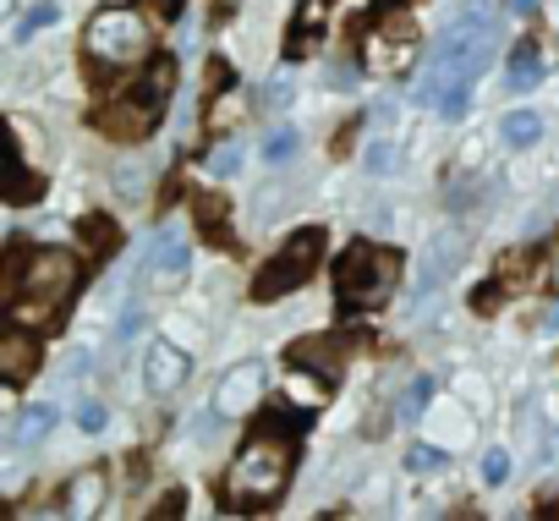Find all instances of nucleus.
<instances>
[{
    "mask_svg": "<svg viewBox=\"0 0 559 521\" xmlns=\"http://www.w3.org/2000/svg\"><path fill=\"white\" fill-rule=\"evenodd\" d=\"M12 170V149H7V138H0V176Z\"/></svg>",
    "mask_w": 559,
    "mask_h": 521,
    "instance_id": "2f4dec72",
    "label": "nucleus"
},
{
    "mask_svg": "<svg viewBox=\"0 0 559 521\" xmlns=\"http://www.w3.org/2000/svg\"><path fill=\"white\" fill-rule=\"evenodd\" d=\"M187 264H192L187 241L181 236H159L148 247V258H143V281L148 286H176V281H187Z\"/></svg>",
    "mask_w": 559,
    "mask_h": 521,
    "instance_id": "f8f14e48",
    "label": "nucleus"
},
{
    "mask_svg": "<svg viewBox=\"0 0 559 521\" xmlns=\"http://www.w3.org/2000/svg\"><path fill=\"white\" fill-rule=\"evenodd\" d=\"M510 12H515V17H526V12H537V0H510Z\"/></svg>",
    "mask_w": 559,
    "mask_h": 521,
    "instance_id": "7c9ffc66",
    "label": "nucleus"
},
{
    "mask_svg": "<svg viewBox=\"0 0 559 521\" xmlns=\"http://www.w3.org/2000/svg\"><path fill=\"white\" fill-rule=\"evenodd\" d=\"M258 395H263V363H236V368L214 384L209 412H219V417H247V412H258Z\"/></svg>",
    "mask_w": 559,
    "mask_h": 521,
    "instance_id": "6e6552de",
    "label": "nucleus"
},
{
    "mask_svg": "<svg viewBox=\"0 0 559 521\" xmlns=\"http://www.w3.org/2000/svg\"><path fill=\"white\" fill-rule=\"evenodd\" d=\"M258 154H263L269 165H286V159L297 154V132H292V127H274V132L263 138V149H258Z\"/></svg>",
    "mask_w": 559,
    "mask_h": 521,
    "instance_id": "aec40b11",
    "label": "nucleus"
},
{
    "mask_svg": "<svg viewBox=\"0 0 559 521\" xmlns=\"http://www.w3.org/2000/svg\"><path fill=\"white\" fill-rule=\"evenodd\" d=\"M439 461H444V455H439L433 445H412V472H433Z\"/></svg>",
    "mask_w": 559,
    "mask_h": 521,
    "instance_id": "bb28decb",
    "label": "nucleus"
},
{
    "mask_svg": "<svg viewBox=\"0 0 559 521\" xmlns=\"http://www.w3.org/2000/svg\"><path fill=\"white\" fill-rule=\"evenodd\" d=\"M292 94H297V88H292V78H274V83L263 88V110H286V105H292Z\"/></svg>",
    "mask_w": 559,
    "mask_h": 521,
    "instance_id": "b1692460",
    "label": "nucleus"
},
{
    "mask_svg": "<svg viewBox=\"0 0 559 521\" xmlns=\"http://www.w3.org/2000/svg\"><path fill=\"white\" fill-rule=\"evenodd\" d=\"M510 83H515V88H537V83H543V50H537L532 39H521V45L510 50Z\"/></svg>",
    "mask_w": 559,
    "mask_h": 521,
    "instance_id": "2eb2a0df",
    "label": "nucleus"
},
{
    "mask_svg": "<svg viewBox=\"0 0 559 521\" xmlns=\"http://www.w3.org/2000/svg\"><path fill=\"white\" fill-rule=\"evenodd\" d=\"M346 357H352V335L341 330V335H313V341H297L292 346V363L297 368H313V374H324V379H335L341 368H346Z\"/></svg>",
    "mask_w": 559,
    "mask_h": 521,
    "instance_id": "9b49d317",
    "label": "nucleus"
},
{
    "mask_svg": "<svg viewBox=\"0 0 559 521\" xmlns=\"http://www.w3.org/2000/svg\"><path fill=\"white\" fill-rule=\"evenodd\" d=\"M83 45L99 67H138L148 56V23L138 12H99L88 23Z\"/></svg>",
    "mask_w": 559,
    "mask_h": 521,
    "instance_id": "0eeeda50",
    "label": "nucleus"
},
{
    "mask_svg": "<svg viewBox=\"0 0 559 521\" xmlns=\"http://www.w3.org/2000/svg\"><path fill=\"white\" fill-rule=\"evenodd\" d=\"M99 499H105V472L94 466V472H83V477L67 488V516H94Z\"/></svg>",
    "mask_w": 559,
    "mask_h": 521,
    "instance_id": "4468645a",
    "label": "nucleus"
},
{
    "mask_svg": "<svg viewBox=\"0 0 559 521\" xmlns=\"http://www.w3.org/2000/svg\"><path fill=\"white\" fill-rule=\"evenodd\" d=\"M83 230H88V247H94V252H116V225H110V220H99V214H94Z\"/></svg>",
    "mask_w": 559,
    "mask_h": 521,
    "instance_id": "4be33fe9",
    "label": "nucleus"
},
{
    "mask_svg": "<svg viewBox=\"0 0 559 521\" xmlns=\"http://www.w3.org/2000/svg\"><path fill=\"white\" fill-rule=\"evenodd\" d=\"M362 165H368V176H390V170L401 165V149H395L390 138H373L368 154H362Z\"/></svg>",
    "mask_w": 559,
    "mask_h": 521,
    "instance_id": "6ab92c4d",
    "label": "nucleus"
},
{
    "mask_svg": "<svg viewBox=\"0 0 559 521\" xmlns=\"http://www.w3.org/2000/svg\"><path fill=\"white\" fill-rule=\"evenodd\" d=\"M17 379H7V374H0V412H12L17 406V390H12Z\"/></svg>",
    "mask_w": 559,
    "mask_h": 521,
    "instance_id": "c756f323",
    "label": "nucleus"
},
{
    "mask_svg": "<svg viewBox=\"0 0 559 521\" xmlns=\"http://www.w3.org/2000/svg\"><path fill=\"white\" fill-rule=\"evenodd\" d=\"M286 483H292V439L286 434H258L230 461L225 499L236 510H258V505H274L280 494H286Z\"/></svg>",
    "mask_w": 559,
    "mask_h": 521,
    "instance_id": "f03ea898",
    "label": "nucleus"
},
{
    "mask_svg": "<svg viewBox=\"0 0 559 521\" xmlns=\"http://www.w3.org/2000/svg\"><path fill=\"white\" fill-rule=\"evenodd\" d=\"M105 417H110V412H105L99 401H83V406H78V428H83V434H99Z\"/></svg>",
    "mask_w": 559,
    "mask_h": 521,
    "instance_id": "393cba45",
    "label": "nucleus"
},
{
    "mask_svg": "<svg viewBox=\"0 0 559 521\" xmlns=\"http://www.w3.org/2000/svg\"><path fill=\"white\" fill-rule=\"evenodd\" d=\"M428 390H433V384H428V379H417V390H412V401H406V417H417V412H423Z\"/></svg>",
    "mask_w": 559,
    "mask_h": 521,
    "instance_id": "c85d7f7f",
    "label": "nucleus"
},
{
    "mask_svg": "<svg viewBox=\"0 0 559 521\" xmlns=\"http://www.w3.org/2000/svg\"><path fill=\"white\" fill-rule=\"evenodd\" d=\"M324 264V230L319 225H302L286 247H280L269 264L258 270V281H252V297L258 303H280V297H292L297 286H308V275Z\"/></svg>",
    "mask_w": 559,
    "mask_h": 521,
    "instance_id": "20e7f679",
    "label": "nucleus"
},
{
    "mask_svg": "<svg viewBox=\"0 0 559 521\" xmlns=\"http://www.w3.org/2000/svg\"><path fill=\"white\" fill-rule=\"evenodd\" d=\"M138 330H143V313H138V308H127V319H121V330H116V335H121V341H132Z\"/></svg>",
    "mask_w": 559,
    "mask_h": 521,
    "instance_id": "cd10ccee",
    "label": "nucleus"
},
{
    "mask_svg": "<svg viewBox=\"0 0 559 521\" xmlns=\"http://www.w3.org/2000/svg\"><path fill=\"white\" fill-rule=\"evenodd\" d=\"M499 138H504L510 149H532V143L543 138V121H537L532 110H510V116L499 121Z\"/></svg>",
    "mask_w": 559,
    "mask_h": 521,
    "instance_id": "dca6fc26",
    "label": "nucleus"
},
{
    "mask_svg": "<svg viewBox=\"0 0 559 521\" xmlns=\"http://www.w3.org/2000/svg\"><path fill=\"white\" fill-rule=\"evenodd\" d=\"M187 374H192V357H187L181 346H170V341H154V346H148V357H143V384H148V395H176V390L187 384Z\"/></svg>",
    "mask_w": 559,
    "mask_h": 521,
    "instance_id": "9d476101",
    "label": "nucleus"
},
{
    "mask_svg": "<svg viewBox=\"0 0 559 521\" xmlns=\"http://www.w3.org/2000/svg\"><path fill=\"white\" fill-rule=\"evenodd\" d=\"M483 477H488V483H504V477H510V455H504V450H488V455H483Z\"/></svg>",
    "mask_w": 559,
    "mask_h": 521,
    "instance_id": "a878e982",
    "label": "nucleus"
},
{
    "mask_svg": "<svg viewBox=\"0 0 559 521\" xmlns=\"http://www.w3.org/2000/svg\"><path fill=\"white\" fill-rule=\"evenodd\" d=\"M286 390H292V401H302V406H319V401L330 395V390H324V379H313L308 368H302V374H292V384H286Z\"/></svg>",
    "mask_w": 559,
    "mask_h": 521,
    "instance_id": "412c9836",
    "label": "nucleus"
},
{
    "mask_svg": "<svg viewBox=\"0 0 559 521\" xmlns=\"http://www.w3.org/2000/svg\"><path fill=\"white\" fill-rule=\"evenodd\" d=\"M56 23H61V7H56V0H39V7H28L23 23H17V45L34 39V34H45V28H56Z\"/></svg>",
    "mask_w": 559,
    "mask_h": 521,
    "instance_id": "a211bd4d",
    "label": "nucleus"
},
{
    "mask_svg": "<svg viewBox=\"0 0 559 521\" xmlns=\"http://www.w3.org/2000/svg\"><path fill=\"white\" fill-rule=\"evenodd\" d=\"M236 170H241V149H230V143H225V149H214V154H209V176H236Z\"/></svg>",
    "mask_w": 559,
    "mask_h": 521,
    "instance_id": "5701e85b",
    "label": "nucleus"
},
{
    "mask_svg": "<svg viewBox=\"0 0 559 521\" xmlns=\"http://www.w3.org/2000/svg\"><path fill=\"white\" fill-rule=\"evenodd\" d=\"M543 324H548V330H554V335H559V303H554V308H548V319H543Z\"/></svg>",
    "mask_w": 559,
    "mask_h": 521,
    "instance_id": "473e14b6",
    "label": "nucleus"
},
{
    "mask_svg": "<svg viewBox=\"0 0 559 521\" xmlns=\"http://www.w3.org/2000/svg\"><path fill=\"white\" fill-rule=\"evenodd\" d=\"M0 17H12V0H0Z\"/></svg>",
    "mask_w": 559,
    "mask_h": 521,
    "instance_id": "72a5a7b5",
    "label": "nucleus"
},
{
    "mask_svg": "<svg viewBox=\"0 0 559 521\" xmlns=\"http://www.w3.org/2000/svg\"><path fill=\"white\" fill-rule=\"evenodd\" d=\"M466 264V236L461 230H444V236H433V247L423 252V270H417V292L428 297V292H439L444 281H455V270Z\"/></svg>",
    "mask_w": 559,
    "mask_h": 521,
    "instance_id": "1a4fd4ad",
    "label": "nucleus"
},
{
    "mask_svg": "<svg viewBox=\"0 0 559 521\" xmlns=\"http://www.w3.org/2000/svg\"><path fill=\"white\" fill-rule=\"evenodd\" d=\"M170 88H176V61H154L143 94H132V99L99 110V132H110V138H121V143L148 138V132L159 127V116H165V94H170Z\"/></svg>",
    "mask_w": 559,
    "mask_h": 521,
    "instance_id": "423d86ee",
    "label": "nucleus"
},
{
    "mask_svg": "<svg viewBox=\"0 0 559 521\" xmlns=\"http://www.w3.org/2000/svg\"><path fill=\"white\" fill-rule=\"evenodd\" d=\"M39 368V346L28 335H0V374L7 379H28Z\"/></svg>",
    "mask_w": 559,
    "mask_h": 521,
    "instance_id": "ddd939ff",
    "label": "nucleus"
},
{
    "mask_svg": "<svg viewBox=\"0 0 559 521\" xmlns=\"http://www.w3.org/2000/svg\"><path fill=\"white\" fill-rule=\"evenodd\" d=\"M493 56H499V28H493V17H488V0H472L466 17L439 34L433 61H428L423 83H417V99L433 105V110L450 116V121L466 116L472 83L493 67Z\"/></svg>",
    "mask_w": 559,
    "mask_h": 521,
    "instance_id": "f257e3e1",
    "label": "nucleus"
},
{
    "mask_svg": "<svg viewBox=\"0 0 559 521\" xmlns=\"http://www.w3.org/2000/svg\"><path fill=\"white\" fill-rule=\"evenodd\" d=\"M56 417H61V412H56V406H45V401H39V406H28V412L17 417V445H39V439L56 428Z\"/></svg>",
    "mask_w": 559,
    "mask_h": 521,
    "instance_id": "f3484780",
    "label": "nucleus"
},
{
    "mask_svg": "<svg viewBox=\"0 0 559 521\" xmlns=\"http://www.w3.org/2000/svg\"><path fill=\"white\" fill-rule=\"evenodd\" d=\"M395 281H401V252L373 247V241L346 247V258H341V303H346V308H373V303H384V297L395 292Z\"/></svg>",
    "mask_w": 559,
    "mask_h": 521,
    "instance_id": "39448f33",
    "label": "nucleus"
},
{
    "mask_svg": "<svg viewBox=\"0 0 559 521\" xmlns=\"http://www.w3.org/2000/svg\"><path fill=\"white\" fill-rule=\"evenodd\" d=\"M78 258L61 252V247H39L28 252V264H23V308H17V324H45L56 319L72 292H78Z\"/></svg>",
    "mask_w": 559,
    "mask_h": 521,
    "instance_id": "7ed1b4c3",
    "label": "nucleus"
}]
</instances>
